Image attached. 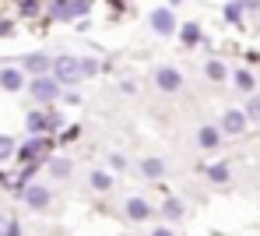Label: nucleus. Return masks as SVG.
<instances>
[{"mask_svg": "<svg viewBox=\"0 0 260 236\" xmlns=\"http://www.w3.org/2000/svg\"><path fill=\"white\" fill-rule=\"evenodd\" d=\"M14 155V138H7V134H0V162H7Z\"/></svg>", "mask_w": 260, "mask_h": 236, "instance_id": "nucleus-19", "label": "nucleus"}, {"mask_svg": "<svg viewBox=\"0 0 260 236\" xmlns=\"http://www.w3.org/2000/svg\"><path fill=\"white\" fill-rule=\"evenodd\" d=\"M49 173H53L56 180L71 176V159H53V162H49Z\"/></svg>", "mask_w": 260, "mask_h": 236, "instance_id": "nucleus-15", "label": "nucleus"}, {"mask_svg": "<svg viewBox=\"0 0 260 236\" xmlns=\"http://www.w3.org/2000/svg\"><path fill=\"white\" fill-rule=\"evenodd\" d=\"M127 215L134 219V222H144V219L151 215V208H148L144 197H130V201H127Z\"/></svg>", "mask_w": 260, "mask_h": 236, "instance_id": "nucleus-9", "label": "nucleus"}, {"mask_svg": "<svg viewBox=\"0 0 260 236\" xmlns=\"http://www.w3.org/2000/svg\"><path fill=\"white\" fill-rule=\"evenodd\" d=\"M81 67H85V74H95V71H99V64H95V60H81Z\"/></svg>", "mask_w": 260, "mask_h": 236, "instance_id": "nucleus-26", "label": "nucleus"}, {"mask_svg": "<svg viewBox=\"0 0 260 236\" xmlns=\"http://www.w3.org/2000/svg\"><path fill=\"white\" fill-rule=\"evenodd\" d=\"M243 7H253V11H257V7H260V0H243Z\"/></svg>", "mask_w": 260, "mask_h": 236, "instance_id": "nucleus-29", "label": "nucleus"}, {"mask_svg": "<svg viewBox=\"0 0 260 236\" xmlns=\"http://www.w3.org/2000/svg\"><path fill=\"white\" fill-rule=\"evenodd\" d=\"M88 11V0H63V7H53V14L56 18H78V14H85Z\"/></svg>", "mask_w": 260, "mask_h": 236, "instance_id": "nucleus-7", "label": "nucleus"}, {"mask_svg": "<svg viewBox=\"0 0 260 236\" xmlns=\"http://www.w3.org/2000/svg\"><path fill=\"white\" fill-rule=\"evenodd\" d=\"M218 141H221V134H218L215 127H201L197 131V144L201 148H218Z\"/></svg>", "mask_w": 260, "mask_h": 236, "instance_id": "nucleus-13", "label": "nucleus"}, {"mask_svg": "<svg viewBox=\"0 0 260 236\" xmlns=\"http://www.w3.org/2000/svg\"><path fill=\"white\" fill-rule=\"evenodd\" d=\"M162 215H166V219H179V215H183V204H179L176 197H169V201L162 204Z\"/></svg>", "mask_w": 260, "mask_h": 236, "instance_id": "nucleus-17", "label": "nucleus"}, {"mask_svg": "<svg viewBox=\"0 0 260 236\" xmlns=\"http://www.w3.org/2000/svg\"><path fill=\"white\" fill-rule=\"evenodd\" d=\"M46 138H39V134H36V138H32V141L25 144V148H21V159H36V155H39V152H46Z\"/></svg>", "mask_w": 260, "mask_h": 236, "instance_id": "nucleus-14", "label": "nucleus"}, {"mask_svg": "<svg viewBox=\"0 0 260 236\" xmlns=\"http://www.w3.org/2000/svg\"><path fill=\"white\" fill-rule=\"evenodd\" d=\"M246 127V113H239V109H229L225 113V120H221V131H229V134H239Z\"/></svg>", "mask_w": 260, "mask_h": 236, "instance_id": "nucleus-8", "label": "nucleus"}, {"mask_svg": "<svg viewBox=\"0 0 260 236\" xmlns=\"http://www.w3.org/2000/svg\"><path fill=\"white\" fill-rule=\"evenodd\" d=\"M7 236H21V229H18V226L11 222V229H7Z\"/></svg>", "mask_w": 260, "mask_h": 236, "instance_id": "nucleus-30", "label": "nucleus"}, {"mask_svg": "<svg viewBox=\"0 0 260 236\" xmlns=\"http://www.w3.org/2000/svg\"><path fill=\"white\" fill-rule=\"evenodd\" d=\"M151 236H176V233H173V229H169V226H162V229H155V233H151Z\"/></svg>", "mask_w": 260, "mask_h": 236, "instance_id": "nucleus-28", "label": "nucleus"}, {"mask_svg": "<svg viewBox=\"0 0 260 236\" xmlns=\"http://www.w3.org/2000/svg\"><path fill=\"white\" fill-rule=\"evenodd\" d=\"M208 78H211V81H221V78H225V64H221V60H211V64H208Z\"/></svg>", "mask_w": 260, "mask_h": 236, "instance_id": "nucleus-20", "label": "nucleus"}, {"mask_svg": "<svg viewBox=\"0 0 260 236\" xmlns=\"http://www.w3.org/2000/svg\"><path fill=\"white\" fill-rule=\"evenodd\" d=\"M28 92H32V99H39V102H53V99L60 95V81H56V74H53V78H46V74H36Z\"/></svg>", "mask_w": 260, "mask_h": 236, "instance_id": "nucleus-2", "label": "nucleus"}, {"mask_svg": "<svg viewBox=\"0 0 260 236\" xmlns=\"http://www.w3.org/2000/svg\"><path fill=\"white\" fill-rule=\"evenodd\" d=\"M141 173H144L148 180H158V176L166 173V162H162V159H144V162H141Z\"/></svg>", "mask_w": 260, "mask_h": 236, "instance_id": "nucleus-12", "label": "nucleus"}, {"mask_svg": "<svg viewBox=\"0 0 260 236\" xmlns=\"http://www.w3.org/2000/svg\"><path fill=\"white\" fill-rule=\"evenodd\" d=\"M25 204H28V208H36V212H43L46 204H49V190L39 187V184L25 187Z\"/></svg>", "mask_w": 260, "mask_h": 236, "instance_id": "nucleus-5", "label": "nucleus"}, {"mask_svg": "<svg viewBox=\"0 0 260 236\" xmlns=\"http://www.w3.org/2000/svg\"><path fill=\"white\" fill-rule=\"evenodd\" d=\"M246 116H250V120H260V99H250V106H246Z\"/></svg>", "mask_w": 260, "mask_h": 236, "instance_id": "nucleus-23", "label": "nucleus"}, {"mask_svg": "<svg viewBox=\"0 0 260 236\" xmlns=\"http://www.w3.org/2000/svg\"><path fill=\"white\" fill-rule=\"evenodd\" d=\"M151 28L158 32V36H173L176 32V14L169 11V7H158V11H151Z\"/></svg>", "mask_w": 260, "mask_h": 236, "instance_id": "nucleus-3", "label": "nucleus"}, {"mask_svg": "<svg viewBox=\"0 0 260 236\" xmlns=\"http://www.w3.org/2000/svg\"><path fill=\"white\" fill-rule=\"evenodd\" d=\"M155 85H158L162 92H176V88H183V74L173 71V67H158V71H155Z\"/></svg>", "mask_w": 260, "mask_h": 236, "instance_id": "nucleus-4", "label": "nucleus"}, {"mask_svg": "<svg viewBox=\"0 0 260 236\" xmlns=\"http://www.w3.org/2000/svg\"><path fill=\"white\" fill-rule=\"evenodd\" d=\"M236 85H239L243 92H253V78H250L246 71H239V74H236Z\"/></svg>", "mask_w": 260, "mask_h": 236, "instance_id": "nucleus-22", "label": "nucleus"}, {"mask_svg": "<svg viewBox=\"0 0 260 236\" xmlns=\"http://www.w3.org/2000/svg\"><path fill=\"white\" fill-rule=\"evenodd\" d=\"M197 39H201V28H197V25H183V43H186V46H193Z\"/></svg>", "mask_w": 260, "mask_h": 236, "instance_id": "nucleus-21", "label": "nucleus"}, {"mask_svg": "<svg viewBox=\"0 0 260 236\" xmlns=\"http://www.w3.org/2000/svg\"><path fill=\"white\" fill-rule=\"evenodd\" d=\"M225 18H229V21H239V4H229V7H225Z\"/></svg>", "mask_w": 260, "mask_h": 236, "instance_id": "nucleus-24", "label": "nucleus"}, {"mask_svg": "<svg viewBox=\"0 0 260 236\" xmlns=\"http://www.w3.org/2000/svg\"><path fill=\"white\" fill-rule=\"evenodd\" d=\"M109 162H113V169H123V166H127V159H123V155H116V152H113V159H109Z\"/></svg>", "mask_w": 260, "mask_h": 236, "instance_id": "nucleus-25", "label": "nucleus"}, {"mask_svg": "<svg viewBox=\"0 0 260 236\" xmlns=\"http://www.w3.org/2000/svg\"><path fill=\"white\" fill-rule=\"evenodd\" d=\"M208 176H211L215 184H225V180H229V162H215V166L208 169Z\"/></svg>", "mask_w": 260, "mask_h": 236, "instance_id": "nucleus-16", "label": "nucleus"}, {"mask_svg": "<svg viewBox=\"0 0 260 236\" xmlns=\"http://www.w3.org/2000/svg\"><path fill=\"white\" fill-rule=\"evenodd\" d=\"M53 74H56L60 85H74V81L85 78V67H81V60H74V56H60V60H53Z\"/></svg>", "mask_w": 260, "mask_h": 236, "instance_id": "nucleus-1", "label": "nucleus"}, {"mask_svg": "<svg viewBox=\"0 0 260 236\" xmlns=\"http://www.w3.org/2000/svg\"><path fill=\"white\" fill-rule=\"evenodd\" d=\"M0 85H4V92H18V88L25 85V74H21L18 67H4V71H0Z\"/></svg>", "mask_w": 260, "mask_h": 236, "instance_id": "nucleus-6", "label": "nucleus"}, {"mask_svg": "<svg viewBox=\"0 0 260 236\" xmlns=\"http://www.w3.org/2000/svg\"><path fill=\"white\" fill-rule=\"evenodd\" d=\"M91 187L95 190H109L113 187V176H109V173H91Z\"/></svg>", "mask_w": 260, "mask_h": 236, "instance_id": "nucleus-18", "label": "nucleus"}, {"mask_svg": "<svg viewBox=\"0 0 260 236\" xmlns=\"http://www.w3.org/2000/svg\"><path fill=\"white\" fill-rule=\"evenodd\" d=\"M7 229H11V219H4V215H0V236H7Z\"/></svg>", "mask_w": 260, "mask_h": 236, "instance_id": "nucleus-27", "label": "nucleus"}, {"mask_svg": "<svg viewBox=\"0 0 260 236\" xmlns=\"http://www.w3.org/2000/svg\"><path fill=\"white\" fill-rule=\"evenodd\" d=\"M53 67V60H46L43 53H32V56H25V71L28 74H46Z\"/></svg>", "mask_w": 260, "mask_h": 236, "instance_id": "nucleus-10", "label": "nucleus"}, {"mask_svg": "<svg viewBox=\"0 0 260 236\" xmlns=\"http://www.w3.org/2000/svg\"><path fill=\"white\" fill-rule=\"evenodd\" d=\"M28 134H43V131H49V113H28Z\"/></svg>", "mask_w": 260, "mask_h": 236, "instance_id": "nucleus-11", "label": "nucleus"}]
</instances>
